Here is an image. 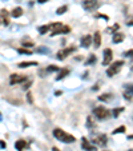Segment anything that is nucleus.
<instances>
[{"instance_id": "nucleus-8", "label": "nucleus", "mask_w": 133, "mask_h": 151, "mask_svg": "<svg viewBox=\"0 0 133 151\" xmlns=\"http://www.w3.org/2000/svg\"><path fill=\"white\" fill-rule=\"evenodd\" d=\"M93 143H95L96 146H101V147H105L108 143V137L105 135V134H100V135H97V137L93 139Z\"/></svg>"}, {"instance_id": "nucleus-19", "label": "nucleus", "mask_w": 133, "mask_h": 151, "mask_svg": "<svg viewBox=\"0 0 133 151\" xmlns=\"http://www.w3.org/2000/svg\"><path fill=\"white\" fill-rule=\"evenodd\" d=\"M85 125H87V128H89V130H92V128H96V122L93 120L92 116H88Z\"/></svg>"}, {"instance_id": "nucleus-13", "label": "nucleus", "mask_w": 133, "mask_h": 151, "mask_svg": "<svg viewBox=\"0 0 133 151\" xmlns=\"http://www.w3.org/2000/svg\"><path fill=\"white\" fill-rule=\"evenodd\" d=\"M125 92H124V98L125 99H132L133 96V84H125Z\"/></svg>"}, {"instance_id": "nucleus-37", "label": "nucleus", "mask_w": 133, "mask_h": 151, "mask_svg": "<svg viewBox=\"0 0 133 151\" xmlns=\"http://www.w3.org/2000/svg\"><path fill=\"white\" fill-rule=\"evenodd\" d=\"M47 1H49V0H37L39 4H44V3H47Z\"/></svg>"}, {"instance_id": "nucleus-40", "label": "nucleus", "mask_w": 133, "mask_h": 151, "mask_svg": "<svg viewBox=\"0 0 133 151\" xmlns=\"http://www.w3.org/2000/svg\"><path fill=\"white\" fill-rule=\"evenodd\" d=\"M128 139H133V134L132 135H128Z\"/></svg>"}, {"instance_id": "nucleus-7", "label": "nucleus", "mask_w": 133, "mask_h": 151, "mask_svg": "<svg viewBox=\"0 0 133 151\" xmlns=\"http://www.w3.org/2000/svg\"><path fill=\"white\" fill-rule=\"evenodd\" d=\"M98 6H100V4H98L97 0H84V1H83V8L87 9V11H93V9H96Z\"/></svg>"}, {"instance_id": "nucleus-33", "label": "nucleus", "mask_w": 133, "mask_h": 151, "mask_svg": "<svg viewBox=\"0 0 133 151\" xmlns=\"http://www.w3.org/2000/svg\"><path fill=\"white\" fill-rule=\"evenodd\" d=\"M31 86H32V80H27L25 83H24V86H23V90H28Z\"/></svg>"}, {"instance_id": "nucleus-24", "label": "nucleus", "mask_w": 133, "mask_h": 151, "mask_svg": "<svg viewBox=\"0 0 133 151\" xmlns=\"http://www.w3.org/2000/svg\"><path fill=\"white\" fill-rule=\"evenodd\" d=\"M51 29V26L49 24H47V26H40L37 28V31H39V34H41V35H44V34H47V32Z\"/></svg>"}, {"instance_id": "nucleus-21", "label": "nucleus", "mask_w": 133, "mask_h": 151, "mask_svg": "<svg viewBox=\"0 0 133 151\" xmlns=\"http://www.w3.org/2000/svg\"><path fill=\"white\" fill-rule=\"evenodd\" d=\"M98 100L101 102H110L112 100V94H101L98 96Z\"/></svg>"}, {"instance_id": "nucleus-30", "label": "nucleus", "mask_w": 133, "mask_h": 151, "mask_svg": "<svg viewBox=\"0 0 133 151\" xmlns=\"http://www.w3.org/2000/svg\"><path fill=\"white\" fill-rule=\"evenodd\" d=\"M56 71H59V67L57 66H48L47 67V72H56Z\"/></svg>"}, {"instance_id": "nucleus-36", "label": "nucleus", "mask_w": 133, "mask_h": 151, "mask_svg": "<svg viewBox=\"0 0 133 151\" xmlns=\"http://www.w3.org/2000/svg\"><path fill=\"white\" fill-rule=\"evenodd\" d=\"M27 100H28V103H32V102H33V99H32V94H31V92L27 94Z\"/></svg>"}, {"instance_id": "nucleus-15", "label": "nucleus", "mask_w": 133, "mask_h": 151, "mask_svg": "<svg viewBox=\"0 0 133 151\" xmlns=\"http://www.w3.org/2000/svg\"><path fill=\"white\" fill-rule=\"evenodd\" d=\"M93 46L95 48H98V47L101 46V35H100V32L96 31L95 35H93Z\"/></svg>"}, {"instance_id": "nucleus-39", "label": "nucleus", "mask_w": 133, "mask_h": 151, "mask_svg": "<svg viewBox=\"0 0 133 151\" xmlns=\"http://www.w3.org/2000/svg\"><path fill=\"white\" fill-rule=\"evenodd\" d=\"M52 151H60V150H59L57 147H53V148H52Z\"/></svg>"}, {"instance_id": "nucleus-29", "label": "nucleus", "mask_w": 133, "mask_h": 151, "mask_svg": "<svg viewBox=\"0 0 133 151\" xmlns=\"http://www.w3.org/2000/svg\"><path fill=\"white\" fill-rule=\"evenodd\" d=\"M122 132H125V126H120V127H117L116 130L112 131L113 135H116V134H122Z\"/></svg>"}, {"instance_id": "nucleus-4", "label": "nucleus", "mask_w": 133, "mask_h": 151, "mask_svg": "<svg viewBox=\"0 0 133 151\" xmlns=\"http://www.w3.org/2000/svg\"><path fill=\"white\" fill-rule=\"evenodd\" d=\"M93 115H95L97 119L104 120V119H107V118H109L110 112L105 107H103V106H98V107L93 108Z\"/></svg>"}, {"instance_id": "nucleus-27", "label": "nucleus", "mask_w": 133, "mask_h": 151, "mask_svg": "<svg viewBox=\"0 0 133 151\" xmlns=\"http://www.w3.org/2000/svg\"><path fill=\"white\" fill-rule=\"evenodd\" d=\"M36 52L37 54H49V48H47V47H39V48H36Z\"/></svg>"}, {"instance_id": "nucleus-11", "label": "nucleus", "mask_w": 133, "mask_h": 151, "mask_svg": "<svg viewBox=\"0 0 133 151\" xmlns=\"http://www.w3.org/2000/svg\"><path fill=\"white\" fill-rule=\"evenodd\" d=\"M9 16H11V14H9L7 9H0V19H1V21H3L4 26H8L9 24Z\"/></svg>"}, {"instance_id": "nucleus-28", "label": "nucleus", "mask_w": 133, "mask_h": 151, "mask_svg": "<svg viewBox=\"0 0 133 151\" xmlns=\"http://www.w3.org/2000/svg\"><path fill=\"white\" fill-rule=\"evenodd\" d=\"M18 52L21 54V55H31L32 51H31V49H27V48H23V47H21V48L18 49Z\"/></svg>"}, {"instance_id": "nucleus-10", "label": "nucleus", "mask_w": 133, "mask_h": 151, "mask_svg": "<svg viewBox=\"0 0 133 151\" xmlns=\"http://www.w3.org/2000/svg\"><path fill=\"white\" fill-rule=\"evenodd\" d=\"M80 46L83 47V48H88V47H91V44L93 43V38L91 35H85L81 38V42H80Z\"/></svg>"}, {"instance_id": "nucleus-31", "label": "nucleus", "mask_w": 133, "mask_h": 151, "mask_svg": "<svg viewBox=\"0 0 133 151\" xmlns=\"http://www.w3.org/2000/svg\"><path fill=\"white\" fill-rule=\"evenodd\" d=\"M21 47L23 48H31V47H33V42H23Z\"/></svg>"}, {"instance_id": "nucleus-34", "label": "nucleus", "mask_w": 133, "mask_h": 151, "mask_svg": "<svg viewBox=\"0 0 133 151\" xmlns=\"http://www.w3.org/2000/svg\"><path fill=\"white\" fill-rule=\"evenodd\" d=\"M97 18H101V19H104V20H109V16H108V15H103V14H98L97 15Z\"/></svg>"}, {"instance_id": "nucleus-23", "label": "nucleus", "mask_w": 133, "mask_h": 151, "mask_svg": "<svg viewBox=\"0 0 133 151\" xmlns=\"http://www.w3.org/2000/svg\"><path fill=\"white\" fill-rule=\"evenodd\" d=\"M119 29H120V24H113L112 27H108L107 28V34H116Z\"/></svg>"}, {"instance_id": "nucleus-17", "label": "nucleus", "mask_w": 133, "mask_h": 151, "mask_svg": "<svg viewBox=\"0 0 133 151\" xmlns=\"http://www.w3.org/2000/svg\"><path fill=\"white\" fill-rule=\"evenodd\" d=\"M112 40H113V43L115 44H119V43H121V42L124 40V35L120 34V32H116V34H113Z\"/></svg>"}, {"instance_id": "nucleus-25", "label": "nucleus", "mask_w": 133, "mask_h": 151, "mask_svg": "<svg viewBox=\"0 0 133 151\" xmlns=\"http://www.w3.org/2000/svg\"><path fill=\"white\" fill-rule=\"evenodd\" d=\"M124 111V107H119V108H115V110L112 111V115H113V118H119V115Z\"/></svg>"}, {"instance_id": "nucleus-9", "label": "nucleus", "mask_w": 133, "mask_h": 151, "mask_svg": "<svg viewBox=\"0 0 133 151\" xmlns=\"http://www.w3.org/2000/svg\"><path fill=\"white\" fill-rule=\"evenodd\" d=\"M104 59H103V66L107 67L108 64L112 62V58H113V54H112V49L110 48H105L104 49Z\"/></svg>"}, {"instance_id": "nucleus-35", "label": "nucleus", "mask_w": 133, "mask_h": 151, "mask_svg": "<svg viewBox=\"0 0 133 151\" xmlns=\"http://www.w3.org/2000/svg\"><path fill=\"white\" fill-rule=\"evenodd\" d=\"M127 26H129V27H133V16H130L129 19L127 20Z\"/></svg>"}, {"instance_id": "nucleus-26", "label": "nucleus", "mask_w": 133, "mask_h": 151, "mask_svg": "<svg viewBox=\"0 0 133 151\" xmlns=\"http://www.w3.org/2000/svg\"><path fill=\"white\" fill-rule=\"evenodd\" d=\"M66 11H68V6H61V7H59V8L56 9V14H57V15H63V14H65Z\"/></svg>"}, {"instance_id": "nucleus-5", "label": "nucleus", "mask_w": 133, "mask_h": 151, "mask_svg": "<svg viewBox=\"0 0 133 151\" xmlns=\"http://www.w3.org/2000/svg\"><path fill=\"white\" fill-rule=\"evenodd\" d=\"M73 52H76V47H66V48H64V49H60L57 52V55H56V58L59 59V60H64V59H66L68 56L71 55V54H73Z\"/></svg>"}, {"instance_id": "nucleus-12", "label": "nucleus", "mask_w": 133, "mask_h": 151, "mask_svg": "<svg viewBox=\"0 0 133 151\" xmlns=\"http://www.w3.org/2000/svg\"><path fill=\"white\" fill-rule=\"evenodd\" d=\"M81 148L85 151H96V147L93 145H91L89 140L87 138H83V143H81Z\"/></svg>"}, {"instance_id": "nucleus-3", "label": "nucleus", "mask_w": 133, "mask_h": 151, "mask_svg": "<svg viewBox=\"0 0 133 151\" xmlns=\"http://www.w3.org/2000/svg\"><path fill=\"white\" fill-rule=\"evenodd\" d=\"M122 66H124V60H117V62H115L113 64H110V66L108 67L107 75L109 76V78H112V76L117 75V72H120V70H121Z\"/></svg>"}, {"instance_id": "nucleus-16", "label": "nucleus", "mask_w": 133, "mask_h": 151, "mask_svg": "<svg viewBox=\"0 0 133 151\" xmlns=\"http://www.w3.org/2000/svg\"><path fill=\"white\" fill-rule=\"evenodd\" d=\"M9 14H11L12 18H20L21 15H23V9H21V7H16V8H13Z\"/></svg>"}, {"instance_id": "nucleus-32", "label": "nucleus", "mask_w": 133, "mask_h": 151, "mask_svg": "<svg viewBox=\"0 0 133 151\" xmlns=\"http://www.w3.org/2000/svg\"><path fill=\"white\" fill-rule=\"evenodd\" d=\"M124 56L128 58V59H133V49H128V51H125Z\"/></svg>"}, {"instance_id": "nucleus-2", "label": "nucleus", "mask_w": 133, "mask_h": 151, "mask_svg": "<svg viewBox=\"0 0 133 151\" xmlns=\"http://www.w3.org/2000/svg\"><path fill=\"white\" fill-rule=\"evenodd\" d=\"M53 137L63 143H73L76 140V138L73 137V135L63 131L61 128H55V130H53Z\"/></svg>"}, {"instance_id": "nucleus-43", "label": "nucleus", "mask_w": 133, "mask_h": 151, "mask_svg": "<svg viewBox=\"0 0 133 151\" xmlns=\"http://www.w3.org/2000/svg\"><path fill=\"white\" fill-rule=\"evenodd\" d=\"M0 118H1V114H0Z\"/></svg>"}, {"instance_id": "nucleus-42", "label": "nucleus", "mask_w": 133, "mask_h": 151, "mask_svg": "<svg viewBox=\"0 0 133 151\" xmlns=\"http://www.w3.org/2000/svg\"><path fill=\"white\" fill-rule=\"evenodd\" d=\"M128 151H133V148H130V150H128Z\"/></svg>"}, {"instance_id": "nucleus-14", "label": "nucleus", "mask_w": 133, "mask_h": 151, "mask_svg": "<svg viewBox=\"0 0 133 151\" xmlns=\"http://www.w3.org/2000/svg\"><path fill=\"white\" fill-rule=\"evenodd\" d=\"M27 147H28V143H27L24 139H19L18 142L15 143V148L18 151H23L24 148H27Z\"/></svg>"}, {"instance_id": "nucleus-6", "label": "nucleus", "mask_w": 133, "mask_h": 151, "mask_svg": "<svg viewBox=\"0 0 133 151\" xmlns=\"http://www.w3.org/2000/svg\"><path fill=\"white\" fill-rule=\"evenodd\" d=\"M25 80H27V76L19 75V74H12L11 78H9V84L15 86V84H19V83H23Z\"/></svg>"}, {"instance_id": "nucleus-18", "label": "nucleus", "mask_w": 133, "mask_h": 151, "mask_svg": "<svg viewBox=\"0 0 133 151\" xmlns=\"http://www.w3.org/2000/svg\"><path fill=\"white\" fill-rule=\"evenodd\" d=\"M31 66H37V62H21V63L18 64L19 68H27V67Z\"/></svg>"}, {"instance_id": "nucleus-38", "label": "nucleus", "mask_w": 133, "mask_h": 151, "mask_svg": "<svg viewBox=\"0 0 133 151\" xmlns=\"http://www.w3.org/2000/svg\"><path fill=\"white\" fill-rule=\"evenodd\" d=\"M0 146H1V147H3V148H4V147H6V143H4V142H3V140H0Z\"/></svg>"}, {"instance_id": "nucleus-1", "label": "nucleus", "mask_w": 133, "mask_h": 151, "mask_svg": "<svg viewBox=\"0 0 133 151\" xmlns=\"http://www.w3.org/2000/svg\"><path fill=\"white\" fill-rule=\"evenodd\" d=\"M51 26V36H56V35H66L71 32V27L69 26H64L60 21H56V23L49 24Z\"/></svg>"}, {"instance_id": "nucleus-20", "label": "nucleus", "mask_w": 133, "mask_h": 151, "mask_svg": "<svg viewBox=\"0 0 133 151\" xmlns=\"http://www.w3.org/2000/svg\"><path fill=\"white\" fill-rule=\"evenodd\" d=\"M68 74H69V70H68V68H63V70H60L59 75L56 76V80H61V79H64Z\"/></svg>"}, {"instance_id": "nucleus-41", "label": "nucleus", "mask_w": 133, "mask_h": 151, "mask_svg": "<svg viewBox=\"0 0 133 151\" xmlns=\"http://www.w3.org/2000/svg\"><path fill=\"white\" fill-rule=\"evenodd\" d=\"M130 70H132V72H133V66H132V68H130Z\"/></svg>"}, {"instance_id": "nucleus-22", "label": "nucleus", "mask_w": 133, "mask_h": 151, "mask_svg": "<svg viewBox=\"0 0 133 151\" xmlns=\"http://www.w3.org/2000/svg\"><path fill=\"white\" fill-rule=\"evenodd\" d=\"M96 62H97V58H96V55H93V54H91L89 58L85 60V64L87 66H92V64H95Z\"/></svg>"}]
</instances>
